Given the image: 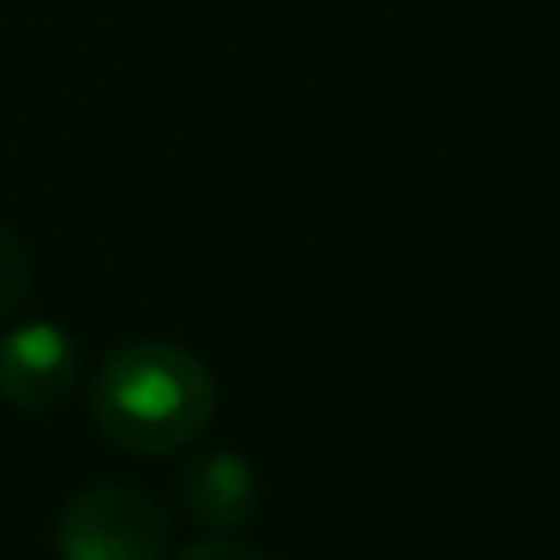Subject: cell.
<instances>
[{"label":"cell","instance_id":"cell-1","mask_svg":"<svg viewBox=\"0 0 560 560\" xmlns=\"http://www.w3.org/2000/svg\"><path fill=\"white\" fill-rule=\"evenodd\" d=\"M213 372L179 342H125L90 382V417L115 446L164 456L189 446L213 422Z\"/></svg>","mask_w":560,"mask_h":560},{"label":"cell","instance_id":"cell-2","mask_svg":"<svg viewBox=\"0 0 560 560\" xmlns=\"http://www.w3.org/2000/svg\"><path fill=\"white\" fill-rule=\"evenodd\" d=\"M170 536L164 501L129 481L74 491L55 521V546L65 560H164Z\"/></svg>","mask_w":560,"mask_h":560},{"label":"cell","instance_id":"cell-3","mask_svg":"<svg viewBox=\"0 0 560 560\" xmlns=\"http://www.w3.org/2000/svg\"><path fill=\"white\" fill-rule=\"evenodd\" d=\"M80 382V348L55 323H21L0 338V397L21 412L65 402Z\"/></svg>","mask_w":560,"mask_h":560},{"label":"cell","instance_id":"cell-4","mask_svg":"<svg viewBox=\"0 0 560 560\" xmlns=\"http://www.w3.org/2000/svg\"><path fill=\"white\" fill-rule=\"evenodd\" d=\"M179 501L199 526L233 536L258 516V471L238 452H203L179 476Z\"/></svg>","mask_w":560,"mask_h":560},{"label":"cell","instance_id":"cell-5","mask_svg":"<svg viewBox=\"0 0 560 560\" xmlns=\"http://www.w3.org/2000/svg\"><path fill=\"white\" fill-rule=\"evenodd\" d=\"M31 278H35L31 244L15 229L0 223V317H11L31 298Z\"/></svg>","mask_w":560,"mask_h":560},{"label":"cell","instance_id":"cell-6","mask_svg":"<svg viewBox=\"0 0 560 560\" xmlns=\"http://www.w3.org/2000/svg\"><path fill=\"white\" fill-rule=\"evenodd\" d=\"M179 560H283V556L254 546V540H238V536H213V540H199V546H189Z\"/></svg>","mask_w":560,"mask_h":560}]
</instances>
